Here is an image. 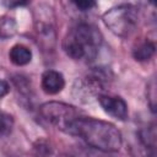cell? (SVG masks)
I'll return each instance as SVG.
<instances>
[{"mask_svg": "<svg viewBox=\"0 0 157 157\" xmlns=\"http://www.w3.org/2000/svg\"><path fill=\"white\" fill-rule=\"evenodd\" d=\"M9 93V85L6 81L0 80V98Z\"/></svg>", "mask_w": 157, "mask_h": 157, "instance_id": "4fadbf2b", "label": "cell"}, {"mask_svg": "<svg viewBox=\"0 0 157 157\" xmlns=\"http://www.w3.org/2000/svg\"><path fill=\"white\" fill-rule=\"evenodd\" d=\"M101 39V34L94 27L81 23L66 34L63 47L65 53L75 60L92 59L97 54Z\"/></svg>", "mask_w": 157, "mask_h": 157, "instance_id": "7a4b0ae2", "label": "cell"}, {"mask_svg": "<svg viewBox=\"0 0 157 157\" xmlns=\"http://www.w3.org/2000/svg\"><path fill=\"white\" fill-rule=\"evenodd\" d=\"M17 31L16 21L10 16L0 17V39H6L12 37Z\"/></svg>", "mask_w": 157, "mask_h": 157, "instance_id": "ba28073f", "label": "cell"}, {"mask_svg": "<svg viewBox=\"0 0 157 157\" xmlns=\"http://www.w3.org/2000/svg\"><path fill=\"white\" fill-rule=\"evenodd\" d=\"M150 2H151L152 5H156V0H150Z\"/></svg>", "mask_w": 157, "mask_h": 157, "instance_id": "5bb4252c", "label": "cell"}, {"mask_svg": "<svg viewBox=\"0 0 157 157\" xmlns=\"http://www.w3.org/2000/svg\"><path fill=\"white\" fill-rule=\"evenodd\" d=\"M98 102L101 104V107L103 108V110L119 119V120H125L128 117V105L125 103V101L120 97H112V96H98Z\"/></svg>", "mask_w": 157, "mask_h": 157, "instance_id": "5b68a950", "label": "cell"}, {"mask_svg": "<svg viewBox=\"0 0 157 157\" xmlns=\"http://www.w3.org/2000/svg\"><path fill=\"white\" fill-rule=\"evenodd\" d=\"M2 5L7 9H13V7H18V6H23L28 2V0H1Z\"/></svg>", "mask_w": 157, "mask_h": 157, "instance_id": "7c38bea8", "label": "cell"}, {"mask_svg": "<svg viewBox=\"0 0 157 157\" xmlns=\"http://www.w3.org/2000/svg\"><path fill=\"white\" fill-rule=\"evenodd\" d=\"M65 86L64 76L54 70H48L42 75V88L48 94L59 93Z\"/></svg>", "mask_w": 157, "mask_h": 157, "instance_id": "8992f818", "label": "cell"}, {"mask_svg": "<svg viewBox=\"0 0 157 157\" xmlns=\"http://www.w3.org/2000/svg\"><path fill=\"white\" fill-rule=\"evenodd\" d=\"M104 25L117 36H129L136 27L137 12L131 5H121L110 9L103 15Z\"/></svg>", "mask_w": 157, "mask_h": 157, "instance_id": "3957f363", "label": "cell"}, {"mask_svg": "<svg viewBox=\"0 0 157 157\" xmlns=\"http://www.w3.org/2000/svg\"><path fill=\"white\" fill-rule=\"evenodd\" d=\"M69 134L80 136L88 146L103 152L119 151L123 144L121 134L115 125L83 115L72 123Z\"/></svg>", "mask_w": 157, "mask_h": 157, "instance_id": "6da1fadb", "label": "cell"}, {"mask_svg": "<svg viewBox=\"0 0 157 157\" xmlns=\"http://www.w3.org/2000/svg\"><path fill=\"white\" fill-rule=\"evenodd\" d=\"M72 1L76 5V7L80 9L81 11L91 10L96 5V0H72Z\"/></svg>", "mask_w": 157, "mask_h": 157, "instance_id": "8fae6325", "label": "cell"}, {"mask_svg": "<svg viewBox=\"0 0 157 157\" xmlns=\"http://www.w3.org/2000/svg\"><path fill=\"white\" fill-rule=\"evenodd\" d=\"M40 114L58 129L70 132L72 123L81 115L80 112L69 104L59 102H48L40 107Z\"/></svg>", "mask_w": 157, "mask_h": 157, "instance_id": "277c9868", "label": "cell"}, {"mask_svg": "<svg viewBox=\"0 0 157 157\" xmlns=\"http://www.w3.org/2000/svg\"><path fill=\"white\" fill-rule=\"evenodd\" d=\"M13 128V119L10 114L0 110V135L6 136L11 132Z\"/></svg>", "mask_w": 157, "mask_h": 157, "instance_id": "30bf717a", "label": "cell"}, {"mask_svg": "<svg viewBox=\"0 0 157 157\" xmlns=\"http://www.w3.org/2000/svg\"><path fill=\"white\" fill-rule=\"evenodd\" d=\"M9 58H10L12 64H15L17 66H22V65H26V64H28L31 61L32 53L26 45L17 44V45H13L10 49Z\"/></svg>", "mask_w": 157, "mask_h": 157, "instance_id": "52a82bcc", "label": "cell"}, {"mask_svg": "<svg viewBox=\"0 0 157 157\" xmlns=\"http://www.w3.org/2000/svg\"><path fill=\"white\" fill-rule=\"evenodd\" d=\"M155 44L151 42H145L140 44L135 50H134V58L137 61H146L148 60L153 54H155Z\"/></svg>", "mask_w": 157, "mask_h": 157, "instance_id": "9c48e42d", "label": "cell"}]
</instances>
